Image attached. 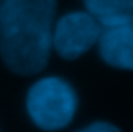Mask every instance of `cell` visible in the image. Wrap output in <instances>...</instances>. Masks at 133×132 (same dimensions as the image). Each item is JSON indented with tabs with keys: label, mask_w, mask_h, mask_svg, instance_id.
<instances>
[{
	"label": "cell",
	"mask_w": 133,
	"mask_h": 132,
	"mask_svg": "<svg viewBox=\"0 0 133 132\" xmlns=\"http://www.w3.org/2000/svg\"><path fill=\"white\" fill-rule=\"evenodd\" d=\"M56 0H0V56L17 75L32 76L47 66Z\"/></svg>",
	"instance_id": "cell-1"
},
{
	"label": "cell",
	"mask_w": 133,
	"mask_h": 132,
	"mask_svg": "<svg viewBox=\"0 0 133 132\" xmlns=\"http://www.w3.org/2000/svg\"><path fill=\"white\" fill-rule=\"evenodd\" d=\"M78 95L68 81L56 76L42 78L27 93V112L42 130H61L72 122Z\"/></svg>",
	"instance_id": "cell-2"
},
{
	"label": "cell",
	"mask_w": 133,
	"mask_h": 132,
	"mask_svg": "<svg viewBox=\"0 0 133 132\" xmlns=\"http://www.w3.org/2000/svg\"><path fill=\"white\" fill-rule=\"evenodd\" d=\"M103 27L88 12H72L56 24L52 46L64 59H76L98 43Z\"/></svg>",
	"instance_id": "cell-3"
},
{
	"label": "cell",
	"mask_w": 133,
	"mask_h": 132,
	"mask_svg": "<svg viewBox=\"0 0 133 132\" xmlns=\"http://www.w3.org/2000/svg\"><path fill=\"white\" fill-rule=\"evenodd\" d=\"M99 54L104 63L115 68H133V26L131 22L108 26L98 37Z\"/></svg>",
	"instance_id": "cell-4"
},
{
	"label": "cell",
	"mask_w": 133,
	"mask_h": 132,
	"mask_svg": "<svg viewBox=\"0 0 133 132\" xmlns=\"http://www.w3.org/2000/svg\"><path fill=\"white\" fill-rule=\"evenodd\" d=\"M101 27L133 22V0H83Z\"/></svg>",
	"instance_id": "cell-5"
},
{
	"label": "cell",
	"mask_w": 133,
	"mask_h": 132,
	"mask_svg": "<svg viewBox=\"0 0 133 132\" xmlns=\"http://www.w3.org/2000/svg\"><path fill=\"white\" fill-rule=\"evenodd\" d=\"M78 132H121L118 127H115L113 124H108V122H94L91 125L84 127V129L78 130Z\"/></svg>",
	"instance_id": "cell-6"
}]
</instances>
